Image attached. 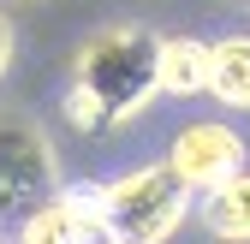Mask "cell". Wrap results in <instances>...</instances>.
Here are the masks:
<instances>
[{
    "label": "cell",
    "instance_id": "cell-1",
    "mask_svg": "<svg viewBox=\"0 0 250 244\" xmlns=\"http://www.w3.org/2000/svg\"><path fill=\"white\" fill-rule=\"evenodd\" d=\"M161 96L155 83V30L143 24H113L78 48L72 89H66V119L78 131H119Z\"/></svg>",
    "mask_w": 250,
    "mask_h": 244
},
{
    "label": "cell",
    "instance_id": "cell-2",
    "mask_svg": "<svg viewBox=\"0 0 250 244\" xmlns=\"http://www.w3.org/2000/svg\"><path fill=\"white\" fill-rule=\"evenodd\" d=\"M191 208H197V191L167 161L131 167L107 185H96V215L113 244H167Z\"/></svg>",
    "mask_w": 250,
    "mask_h": 244
},
{
    "label": "cell",
    "instance_id": "cell-3",
    "mask_svg": "<svg viewBox=\"0 0 250 244\" xmlns=\"http://www.w3.org/2000/svg\"><path fill=\"white\" fill-rule=\"evenodd\" d=\"M60 191V155L30 119H0V226H18L30 208Z\"/></svg>",
    "mask_w": 250,
    "mask_h": 244
},
{
    "label": "cell",
    "instance_id": "cell-4",
    "mask_svg": "<svg viewBox=\"0 0 250 244\" xmlns=\"http://www.w3.org/2000/svg\"><path fill=\"white\" fill-rule=\"evenodd\" d=\"M244 161H250V149H244V137L227 125V119H191V125H179V137L167 149V167L197 197L214 191V185H227L232 173H244Z\"/></svg>",
    "mask_w": 250,
    "mask_h": 244
},
{
    "label": "cell",
    "instance_id": "cell-5",
    "mask_svg": "<svg viewBox=\"0 0 250 244\" xmlns=\"http://www.w3.org/2000/svg\"><path fill=\"white\" fill-rule=\"evenodd\" d=\"M107 226L96 215V185H60L42 208L18 221V244H102Z\"/></svg>",
    "mask_w": 250,
    "mask_h": 244
},
{
    "label": "cell",
    "instance_id": "cell-6",
    "mask_svg": "<svg viewBox=\"0 0 250 244\" xmlns=\"http://www.w3.org/2000/svg\"><path fill=\"white\" fill-rule=\"evenodd\" d=\"M155 83H161V96H203L208 42L203 36H155Z\"/></svg>",
    "mask_w": 250,
    "mask_h": 244
},
{
    "label": "cell",
    "instance_id": "cell-7",
    "mask_svg": "<svg viewBox=\"0 0 250 244\" xmlns=\"http://www.w3.org/2000/svg\"><path fill=\"white\" fill-rule=\"evenodd\" d=\"M221 107H250V36H221L208 42V89Z\"/></svg>",
    "mask_w": 250,
    "mask_h": 244
},
{
    "label": "cell",
    "instance_id": "cell-8",
    "mask_svg": "<svg viewBox=\"0 0 250 244\" xmlns=\"http://www.w3.org/2000/svg\"><path fill=\"white\" fill-rule=\"evenodd\" d=\"M203 203V226L227 244H250V173H232L227 185H214L197 197Z\"/></svg>",
    "mask_w": 250,
    "mask_h": 244
},
{
    "label": "cell",
    "instance_id": "cell-9",
    "mask_svg": "<svg viewBox=\"0 0 250 244\" xmlns=\"http://www.w3.org/2000/svg\"><path fill=\"white\" fill-rule=\"evenodd\" d=\"M6 66H12V24H6V12H0V78H6Z\"/></svg>",
    "mask_w": 250,
    "mask_h": 244
},
{
    "label": "cell",
    "instance_id": "cell-10",
    "mask_svg": "<svg viewBox=\"0 0 250 244\" xmlns=\"http://www.w3.org/2000/svg\"><path fill=\"white\" fill-rule=\"evenodd\" d=\"M238 6H250V0H238Z\"/></svg>",
    "mask_w": 250,
    "mask_h": 244
},
{
    "label": "cell",
    "instance_id": "cell-11",
    "mask_svg": "<svg viewBox=\"0 0 250 244\" xmlns=\"http://www.w3.org/2000/svg\"><path fill=\"white\" fill-rule=\"evenodd\" d=\"M102 244H113V238H102Z\"/></svg>",
    "mask_w": 250,
    "mask_h": 244
}]
</instances>
